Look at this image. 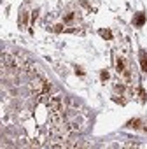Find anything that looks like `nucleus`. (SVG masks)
Instances as JSON below:
<instances>
[{
	"label": "nucleus",
	"mask_w": 147,
	"mask_h": 149,
	"mask_svg": "<svg viewBox=\"0 0 147 149\" xmlns=\"http://www.w3.org/2000/svg\"><path fill=\"white\" fill-rule=\"evenodd\" d=\"M140 65H142V70H144V72H147V56H142Z\"/></svg>",
	"instance_id": "obj_2"
},
{
	"label": "nucleus",
	"mask_w": 147,
	"mask_h": 149,
	"mask_svg": "<svg viewBox=\"0 0 147 149\" xmlns=\"http://www.w3.org/2000/svg\"><path fill=\"white\" fill-rule=\"evenodd\" d=\"M133 23H135V25H137V26H142V25H144V23H145V16H144V14H142V13H140V14H137V18H135V19H133Z\"/></svg>",
	"instance_id": "obj_1"
},
{
	"label": "nucleus",
	"mask_w": 147,
	"mask_h": 149,
	"mask_svg": "<svg viewBox=\"0 0 147 149\" xmlns=\"http://www.w3.org/2000/svg\"><path fill=\"white\" fill-rule=\"evenodd\" d=\"M140 98L145 100V91H144V90H140Z\"/></svg>",
	"instance_id": "obj_5"
},
{
	"label": "nucleus",
	"mask_w": 147,
	"mask_h": 149,
	"mask_svg": "<svg viewBox=\"0 0 147 149\" xmlns=\"http://www.w3.org/2000/svg\"><path fill=\"white\" fill-rule=\"evenodd\" d=\"M100 33H102V37H103V39H112V33H110V32H105V30H102Z\"/></svg>",
	"instance_id": "obj_3"
},
{
	"label": "nucleus",
	"mask_w": 147,
	"mask_h": 149,
	"mask_svg": "<svg viewBox=\"0 0 147 149\" xmlns=\"http://www.w3.org/2000/svg\"><path fill=\"white\" fill-rule=\"evenodd\" d=\"M107 77H109V72H107V70H103V72H102V79H103V81H105V79H107Z\"/></svg>",
	"instance_id": "obj_4"
}]
</instances>
